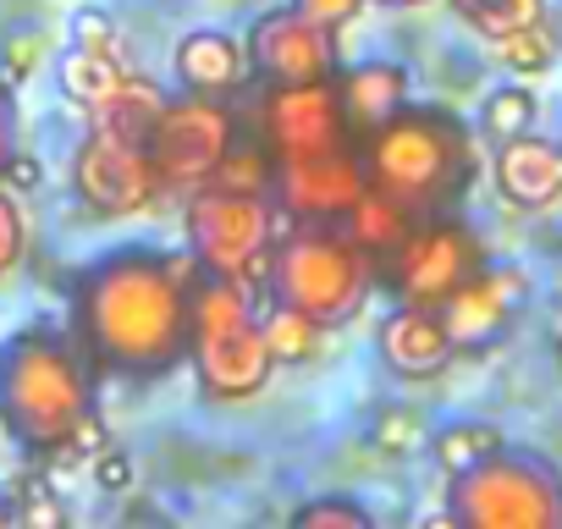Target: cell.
<instances>
[{"instance_id":"obj_9","label":"cell","mask_w":562,"mask_h":529,"mask_svg":"<svg viewBox=\"0 0 562 529\" xmlns=\"http://www.w3.org/2000/svg\"><path fill=\"white\" fill-rule=\"evenodd\" d=\"M232 138H237V116H232L226 100H210V94L166 100L155 127H149V160H155L160 193L204 188V177L232 149Z\"/></svg>"},{"instance_id":"obj_19","label":"cell","mask_w":562,"mask_h":529,"mask_svg":"<svg viewBox=\"0 0 562 529\" xmlns=\"http://www.w3.org/2000/svg\"><path fill=\"white\" fill-rule=\"evenodd\" d=\"M414 221H419V215H408L397 199H386L381 188H364V193L342 210V221H337V226H342V232L370 254V259H386V254L403 243V232H408Z\"/></svg>"},{"instance_id":"obj_15","label":"cell","mask_w":562,"mask_h":529,"mask_svg":"<svg viewBox=\"0 0 562 529\" xmlns=\"http://www.w3.org/2000/svg\"><path fill=\"white\" fill-rule=\"evenodd\" d=\"M375 348H381V364L403 381H430L458 359V348H452V337H447V326L430 304H397L381 320Z\"/></svg>"},{"instance_id":"obj_33","label":"cell","mask_w":562,"mask_h":529,"mask_svg":"<svg viewBox=\"0 0 562 529\" xmlns=\"http://www.w3.org/2000/svg\"><path fill=\"white\" fill-rule=\"evenodd\" d=\"M12 518H18V524H29V529H56V524H67V507H61V502L40 485V496L29 491V496L12 507Z\"/></svg>"},{"instance_id":"obj_23","label":"cell","mask_w":562,"mask_h":529,"mask_svg":"<svg viewBox=\"0 0 562 529\" xmlns=\"http://www.w3.org/2000/svg\"><path fill=\"white\" fill-rule=\"evenodd\" d=\"M127 78V67H116L111 56H100V50H83V45H72L67 56H61V89H67V100L72 105H83V111H94V105H105L111 94H116V83Z\"/></svg>"},{"instance_id":"obj_14","label":"cell","mask_w":562,"mask_h":529,"mask_svg":"<svg viewBox=\"0 0 562 529\" xmlns=\"http://www.w3.org/2000/svg\"><path fill=\"white\" fill-rule=\"evenodd\" d=\"M364 188H370L364 155H359V144H342V149H326V155H310V160L276 166L270 204L288 221H342V210Z\"/></svg>"},{"instance_id":"obj_16","label":"cell","mask_w":562,"mask_h":529,"mask_svg":"<svg viewBox=\"0 0 562 529\" xmlns=\"http://www.w3.org/2000/svg\"><path fill=\"white\" fill-rule=\"evenodd\" d=\"M491 182L513 210H551L562 199V144L540 133H513L496 144Z\"/></svg>"},{"instance_id":"obj_39","label":"cell","mask_w":562,"mask_h":529,"mask_svg":"<svg viewBox=\"0 0 562 529\" xmlns=\"http://www.w3.org/2000/svg\"><path fill=\"white\" fill-rule=\"evenodd\" d=\"M0 524H12V507H0Z\"/></svg>"},{"instance_id":"obj_10","label":"cell","mask_w":562,"mask_h":529,"mask_svg":"<svg viewBox=\"0 0 562 529\" xmlns=\"http://www.w3.org/2000/svg\"><path fill=\"white\" fill-rule=\"evenodd\" d=\"M259 144L276 166H288V160H310V155H326V149H342L359 138L348 133L337 83L326 78V83H265Z\"/></svg>"},{"instance_id":"obj_21","label":"cell","mask_w":562,"mask_h":529,"mask_svg":"<svg viewBox=\"0 0 562 529\" xmlns=\"http://www.w3.org/2000/svg\"><path fill=\"white\" fill-rule=\"evenodd\" d=\"M425 447H430L436 469L452 480V474L474 469L480 458H491L496 447H507V436H502L496 425H485V419H452V425H441V430H436Z\"/></svg>"},{"instance_id":"obj_4","label":"cell","mask_w":562,"mask_h":529,"mask_svg":"<svg viewBox=\"0 0 562 529\" xmlns=\"http://www.w3.org/2000/svg\"><path fill=\"white\" fill-rule=\"evenodd\" d=\"M375 288V259L337 226V221H304L293 232H276L270 243V304H288L326 331L353 320Z\"/></svg>"},{"instance_id":"obj_29","label":"cell","mask_w":562,"mask_h":529,"mask_svg":"<svg viewBox=\"0 0 562 529\" xmlns=\"http://www.w3.org/2000/svg\"><path fill=\"white\" fill-rule=\"evenodd\" d=\"M293 524L299 529H370V513L353 496H321V502H304Z\"/></svg>"},{"instance_id":"obj_37","label":"cell","mask_w":562,"mask_h":529,"mask_svg":"<svg viewBox=\"0 0 562 529\" xmlns=\"http://www.w3.org/2000/svg\"><path fill=\"white\" fill-rule=\"evenodd\" d=\"M12 127H18V116H12V94L0 89V160L12 155Z\"/></svg>"},{"instance_id":"obj_22","label":"cell","mask_w":562,"mask_h":529,"mask_svg":"<svg viewBox=\"0 0 562 529\" xmlns=\"http://www.w3.org/2000/svg\"><path fill=\"white\" fill-rule=\"evenodd\" d=\"M259 337H265V348H270L276 364H304V359L321 353L326 326L310 320V315H299V309H288V304H270L265 320H259Z\"/></svg>"},{"instance_id":"obj_38","label":"cell","mask_w":562,"mask_h":529,"mask_svg":"<svg viewBox=\"0 0 562 529\" xmlns=\"http://www.w3.org/2000/svg\"><path fill=\"white\" fill-rule=\"evenodd\" d=\"M386 7H425V0H386Z\"/></svg>"},{"instance_id":"obj_27","label":"cell","mask_w":562,"mask_h":529,"mask_svg":"<svg viewBox=\"0 0 562 529\" xmlns=\"http://www.w3.org/2000/svg\"><path fill=\"white\" fill-rule=\"evenodd\" d=\"M480 127L485 138H513V133H529L535 127V94L524 83H507V89H491V100L480 105Z\"/></svg>"},{"instance_id":"obj_2","label":"cell","mask_w":562,"mask_h":529,"mask_svg":"<svg viewBox=\"0 0 562 529\" xmlns=\"http://www.w3.org/2000/svg\"><path fill=\"white\" fill-rule=\"evenodd\" d=\"M83 414H94V364L72 331L29 326L0 348V430L23 452H67Z\"/></svg>"},{"instance_id":"obj_11","label":"cell","mask_w":562,"mask_h":529,"mask_svg":"<svg viewBox=\"0 0 562 529\" xmlns=\"http://www.w3.org/2000/svg\"><path fill=\"white\" fill-rule=\"evenodd\" d=\"M72 188L105 221L144 215L160 199L149 144H133V138H116V133H89L83 138V149L72 155Z\"/></svg>"},{"instance_id":"obj_1","label":"cell","mask_w":562,"mask_h":529,"mask_svg":"<svg viewBox=\"0 0 562 529\" xmlns=\"http://www.w3.org/2000/svg\"><path fill=\"white\" fill-rule=\"evenodd\" d=\"M199 282L193 254L149 243L111 248L72 282V342L105 375L155 381L188 364V293Z\"/></svg>"},{"instance_id":"obj_5","label":"cell","mask_w":562,"mask_h":529,"mask_svg":"<svg viewBox=\"0 0 562 529\" xmlns=\"http://www.w3.org/2000/svg\"><path fill=\"white\" fill-rule=\"evenodd\" d=\"M188 364L210 403H243L270 386L276 359L259 337L254 293H243L232 277L199 271L188 293Z\"/></svg>"},{"instance_id":"obj_24","label":"cell","mask_w":562,"mask_h":529,"mask_svg":"<svg viewBox=\"0 0 562 529\" xmlns=\"http://www.w3.org/2000/svg\"><path fill=\"white\" fill-rule=\"evenodd\" d=\"M270 177H276V160L265 155L259 138H232V149L215 160V171L204 177V188H221V193H270Z\"/></svg>"},{"instance_id":"obj_32","label":"cell","mask_w":562,"mask_h":529,"mask_svg":"<svg viewBox=\"0 0 562 529\" xmlns=\"http://www.w3.org/2000/svg\"><path fill=\"white\" fill-rule=\"evenodd\" d=\"M133 480H138V463H133L122 447H100V452H94V485H100V491L122 496V491H133Z\"/></svg>"},{"instance_id":"obj_6","label":"cell","mask_w":562,"mask_h":529,"mask_svg":"<svg viewBox=\"0 0 562 529\" xmlns=\"http://www.w3.org/2000/svg\"><path fill=\"white\" fill-rule=\"evenodd\" d=\"M447 513L463 529H562V469L540 452L496 447L452 474Z\"/></svg>"},{"instance_id":"obj_8","label":"cell","mask_w":562,"mask_h":529,"mask_svg":"<svg viewBox=\"0 0 562 529\" xmlns=\"http://www.w3.org/2000/svg\"><path fill=\"white\" fill-rule=\"evenodd\" d=\"M480 264H485L480 232L463 215L436 210V215H419L386 259H375V282L397 304H430L436 309L452 288H463L480 271Z\"/></svg>"},{"instance_id":"obj_13","label":"cell","mask_w":562,"mask_h":529,"mask_svg":"<svg viewBox=\"0 0 562 529\" xmlns=\"http://www.w3.org/2000/svg\"><path fill=\"white\" fill-rule=\"evenodd\" d=\"M243 50H248V72H259L265 83H326V78H337V29H321L293 7L265 12L248 29Z\"/></svg>"},{"instance_id":"obj_36","label":"cell","mask_w":562,"mask_h":529,"mask_svg":"<svg viewBox=\"0 0 562 529\" xmlns=\"http://www.w3.org/2000/svg\"><path fill=\"white\" fill-rule=\"evenodd\" d=\"M359 7H364V0H293V12H304V18L321 23V29H342V23H353Z\"/></svg>"},{"instance_id":"obj_26","label":"cell","mask_w":562,"mask_h":529,"mask_svg":"<svg viewBox=\"0 0 562 529\" xmlns=\"http://www.w3.org/2000/svg\"><path fill=\"white\" fill-rule=\"evenodd\" d=\"M452 7H458V18H463L469 29H480L485 40L546 18V0H452Z\"/></svg>"},{"instance_id":"obj_20","label":"cell","mask_w":562,"mask_h":529,"mask_svg":"<svg viewBox=\"0 0 562 529\" xmlns=\"http://www.w3.org/2000/svg\"><path fill=\"white\" fill-rule=\"evenodd\" d=\"M160 105H166V94H160V89H155L149 78L127 72V78L116 83V94H111L105 105H94L89 116H94V133H116V138L149 144V127H155Z\"/></svg>"},{"instance_id":"obj_40","label":"cell","mask_w":562,"mask_h":529,"mask_svg":"<svg viewBox=\"0 0 562 529\" xmlns=\"http://www.w3.org/2000/svg\"><path fill=\"white\" fill-rule=\"evenodd\" d=\"M557 359H562V342H557Z\"/></svg>"},{"instance_id":"obj_30","label":"cell","mask_w":562,"mask_h":529,"mask_svg":"<svg viewBox=\"0 0 562 529\" xmlns=\"http://www.w3.org/2000/svg\"><path fill=\"white\" fill-rule=\"evenodd\" d=\"M23 248H29V221H23V210H18V193L0 188V277L18 271Z\"/></svg>"},{"instance_id":"obj_7","label":"cell","mask_w":562,"mask_h":529,"mask_svg":"<svg viewBox=\"0 0 562 529\" xmlns=\"http://www.w3.org/2000/svg\"><path fill=\"white\" fill-rule=\"evenodd\" d=\"M276 232L281 210L270 204V193H221V188L188 193V254L199 259V271L232 277L243 293H265Z\"/></svg>"},{"instance_id":"obj_18","label":"cell","mask_w":562,"mask_h":529,"mask_svg":"<svg viewBox=\"0 0 562 529\" xmlns=\"http://www.w3.org/2000/svg\"><path fill=\"white\" fill-rule=\"evenodd\" d=\"M331 83H337V100H342V116H348L353 138H364L397 105H408V67H397V61H359V67L337 72Z\"/></svg>"},{"instance_id":"obj_34","label":"cell","mask_w":562,"mask_h":529,"mask_svg":"<svg viewBox=\"0 0 562 529\" xmlns=\"http://www.w3.org/2000/svg\"><path fill=\"white\" fill-rule=\"evenodd\" d=\"M111 34H116V23H111V12H105V7H78V12H72V45L100 50Z\"/></svg>"},{"instance_id":"obj_31","label":"cell","mask_w":562,"mask_h":529,"mask_svg":"<svg viewBox=\"0 0 562 529\" xmlns=\"http://www.w3.org/2000/svg\"><path fill=\"white\" fill-rule=\"evenodd\" d=\"M40 61H45V34L23 29V34H12V40H7V83L34 78V72H40Z\"/></svg>"},{"instance_id":"obj_12","label":"cell","mask_w":562,"mask_h":529,"mask_svg":"<svg viewBox=\"0 0 562 529\" xmlns=\"http://www.w3.org/2000/svg\"><path fill=\"white\" fill-rule=\"evenodd\" d=\"M524 304H529L524 264H491L485 259L463 288H452L436 304V315H441V326H447V337H452L458 353H485V348H496L513 331V320L524 315Z\"/></svg>"},{"instance_id":"obj_17","label":"cell","mask_w":562,"mask_h":529,"mask_svg":"<svg viewBox=\"0 0 562 529\" xmlns=\"http://www.w3.org/2000/svg\"><path fill=\"white\" fill-rule=\"evenodd\" d=\"M171 67H177V83H182L188 94L226 100V94H237L243 78H248V50H243V40H232L226 29H199V34H188V40L177 45Z\"/></svg>"},{"instance_id":"obj_3","label":"cell","mask_w":562,"mask_h":529,"mask_svg":"<svg viewBox=\"0 0 562 529\" xmlns=\"http://www.w3.org/2000/svg\"><path fill=\"white\" fill-rule=\"evenodd\" d=\"M364 177L408 215L452 210L474 182V133L441 105H397L359 138Z\"/></svg>"},{"instance_id":"obj_25","label":"cell","mask_w":562,"mask_h":529,"mask_svg":"<svg viewBox=\"0 0 562 529\" xmlns=\"http://www.w3.org/2000/svg\"><path fill=\"white\" fill-rule=\"evenodd\" d=\"M491 56H496L513 78H540V72H551V61H557V40H551L546 23H524V29L496 34V40H491Z\"/></svg>"},{"instance_id":"obj_35","label":"cell","mask_w":562,"mask_h":529,"mask_svg":"<svg viewBox=\"0 0 562 529\" xmlns=\"http://www.w3.org/2000/svg\"><path fill=\"white\" fill-rule=\"evenodd\" d=\"M45 182V166L34 160V155H7V160H0V188H7V193H34Z\"/></svg>"},{"instance_id":"obj_28","label":"cell","mask_w":562,"mask_h":529,"mask_svg":"<svg viewBox=\"0 0 562 529\" xmlns=\"http://www.w3.org/2000/svg\"><path fill=\"white\" fill-rule=\"evenodd\" d=\"M370 441H375V452H386V458H408V452H419V447L430 441V425H425V414H419V408L392 403V408H381V419H375Z\"/></svg>"}]
</instances>
